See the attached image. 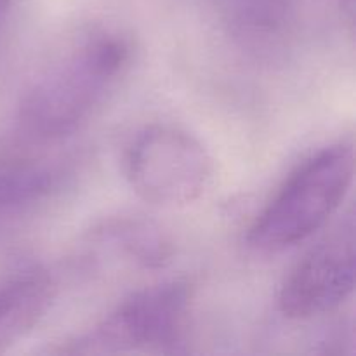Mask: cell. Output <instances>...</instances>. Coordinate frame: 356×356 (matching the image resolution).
I'll return each instance as SVG.
<instances>
[{"label":"cell","mask_w":356,"mask_h":356,"mask_svg":"<svg viewBox=\"0 0 356 356\" xmlns=\"http://www.w3.org/2000/svg\"><path fill=\"white\" fill-rule=\"evenodd\" d=\"M355 214L320 240L285 278L280 312L291 320H312L339 309L355 289Z\"/></svg>","instance_id":"obj_5"},{"label":"cell","mask_w":356,"mask_h":356,"mask_svg":"<svg viewBox=\"0 0 356 356\" xmlns=\"http://www.w3.org/2000/svg\"><path fill=\"white\" fill-rule=\"evenodd\" d=\"M355 176L353 148L332 145L299 165L247 233L257 252L275 254L315 235L336 214Z\"/></svg>","instance_id":"obj_2"},{"label":"cell","mask_w":356,"mask_h":356,"mask_svg":"<svg viewBox=\"0 0 356 356\" xmlns=\"http://www.w3.org/2000/svg\"><path fill=\"white\" fill-rule=\"evenodd\" d=\"M58 188V174L47 167L10 165L0 170V222L47 200Z\"/></svg>","instance_id":"obj_8"},{"label":"cell","mask_w":356,"mask_h":356,"mask_svg":"<svg viewBox=\"0 0 356 356\" xmlns=\"http://www.w3.org/2000/svg\"><path fill=\"white\" fill-rule=\"evenodd\" d=\"M101 245L122 261L136 264L145 270L163 268L174 256L169 236L149 221L143 219H120L106 225L99 233Z\"/></svg>","instance_id":"obj_7"},{"label":"cell","mask_w":356,"mask_h":356,"mask_svg":"<svg viewBox=\"0 0 356 356\" xmlns=\"http://www.w3.org/2000/svg\"><path fill=\"white\" fill-rule=\"evenodd\" d=\"M14 2L16 0H0V49H2L3 40H6L7 26H9Z\"/></svg>","instance_id":"obj_9"},{"label":"cell","mask_w":356,"mask_h":356,"mask_svg":"<svg viewBox=\"0 0 356 356\" xmlns=\"http://www.w3.org/2000/svg\"><path fill=\"white\" fill-rule=\"evenodd\" d=\"M193 285L170 280L122 301L99 323L63 343L59 355H110L179 351L190 320Z\"/></svg>","instance_id":"obj_3"},{"label":"cell","mask_w":356,"mask_h":356,"mask_svg":"<svg viewBox=\"0 0 356 356\" xmlns=\"http://www.w3.org/2000/svg\"><path fill=\"white\" fill-rule=\"evenodd\" d=\"M125 174L139 198L160 207L197 202L214 179V160L202 141L176 125L139 132L125 155Z\"/></svg>","instance_id":"obj_4"},{"label":"cell","mask_w":356,"mask_h":356,"mask_svg":"<svg viewBox=\"0 0 356 356\" xmlns=\"http://www.w3.org/2000/svg\"><path fill=\"white\" fill-rule=\"evenodd\" d=\"M131 58V40L118 31L83 38L31 83L17 111V136L54 143L75 134L117 87Z\"/></svg>","instance_id":"obj_1"},{"label":"cell","mask_w":356,"mask_h":356,"mask_svg":"<svg viewBox=\"0 0 356 356\" xmlns=\"http://www.w3.org/2000/svg\"><path fill=\"white\" fill-rule=\"evenodd\" d=\"M58 285L44 268H28L0 284V353L23 341L51 309Z\"/></svg>","instance_id":"obj_6"}]
</instances>
